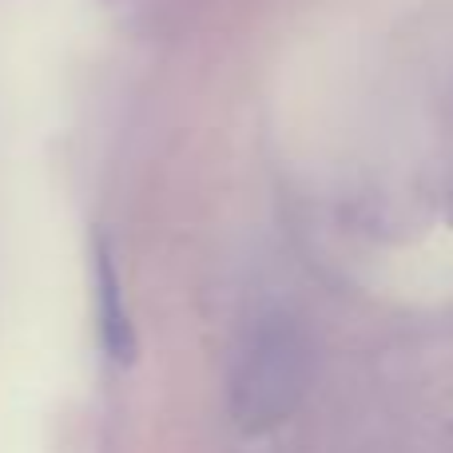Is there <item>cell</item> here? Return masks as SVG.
<instances>
[{
    "mask_svg": "<svg viewBox=\"0 0 453 453\" xmlns=\"http://www.w3.org/2000/svg\"><path fill=\"white\" fill-rule=\"evenodd\" d=\"M306 338L282 314L247 334L231 374V418L242 434H266L290 418L306 390Z\"/></svg>",
    "mask_w": 453,
    "mask_h": 453,
    "instance_id": "6da1fadb",
    "label": "cell"
},
{
    "mask_svg": "<svg viewBox=\"0 0 453 453\" xmlns=\"http://www.w3.org/2000/svg\"><path fill=\"white\" fill-rule=\"evenodd\" d=\"M92 274H96V326H100V346L116 366H132L135 362V326L124 306L119 271H116V263H111V250L100 234H96V242H92Z\"/></svg>",
    "mask_w": 453,
    "mask_h": 453,
    "instance_id": "7a4b0ae2",
    "label": "cell"
}]
</instances>
